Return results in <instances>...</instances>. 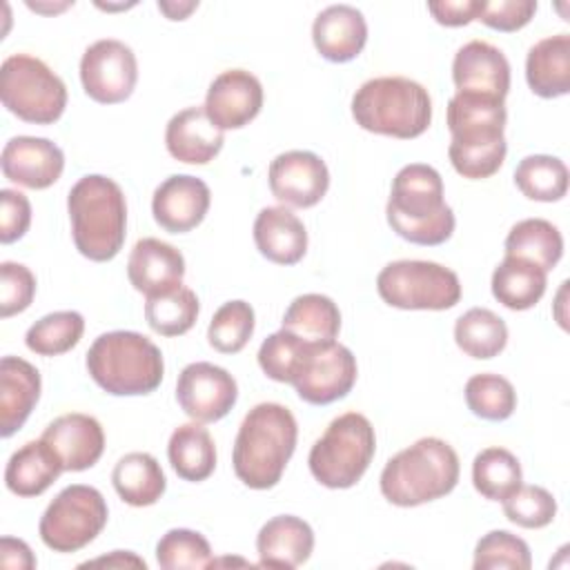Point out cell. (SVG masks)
<instances>
[{"label":"cell","instance_id":"cell-1","mask_svg":"<svg viewBox=\"0 0 570 570\" xmlns=\"http://www.w3.org/2000/svg\"><path fill=\"white\" fill-rule=\"evenodd\" d=\"M385 216L396 236L425 247L445 243L456 225L454 212L443 198V178L425 163H410L399 169Z\"/></svg>","mask_w":570,"mask_h":570},{"label":"cell","instance_id":"cell-2","mask_svg":"<svg viewBox=\"0 0 570 570\" xmlns=\"http://www.w3.org/2000/svg\"><path fill=\"white\" fill-rule=\"evenodd\" d=\"M298 439V425L289 407L281 403L254 405L236 434L232 463L236 476L252 490L274 488L294 450Z\"/></svg>","mask_w":570,"mask_h":570},{"label":"cell","instance_id":"cell-3","mask_svg":"<svg viewBox=\"0 0 570 570\" xmlns=\"http://www.w3.org/2000/svg\"><path fill=\"white\" fill-rule=\"evenodd\" d=\"M76 249L96 263L118 256L127 236V203L120 185L102 174L82 176L67 196Z\"/></svg>","mask_w":570,"mask_h":570},{"label":"cell","instance_id":"cell-4","mask_svg":"<svg viewBox=\"0 0 570 570\" xmlns=\"http://www.w3.org/2000/svg\"><path fill=\"white\" fill-rule=\"evenodd\" d=\"M461 474L454 448L436 436H423L394 454L379 479L381 494L399 508H414L450 494Z\"/></svg>","mask_w":570,"mask_h":570},{"label":"cell","instance_id":"cell-5","mask_svg":"<svg viewBox=\"0 0 570 570\" xmlns=\"http://www.w3.org/2000/svg\"><path fill=\"white\" fill-rule=\"evenodd\" d=\"M85 365L94 383L111 396L151 394L165 374L160 347L131 330L100 334L87 350Z\"/></svg>","mask_w":570,"mask_h":570},{"label":"cell","instance_id":"cell-6","mask_svg":"<svg viewBox=\"0 0 570 570\" xmlns=\"http://www.w3.org/2000/svg\"><path fill=\"white\" fill-rule=\"evenodd\" d=\"M352 118L365 131L410 140L432 122V98L423 85L405 76L365 80L352 96Z\"/></svg>","mask_w":570,"mask_h":570},{"label":"cell","instance_id":"cell-7","mask_svg":"<svg viewBox=\"0 0 570 570\" xmlns=\"http://www.w3.org/2000/svg\"><path fill=\"white\" fill-rule=\"evenodd\" d=\"M376 452V434L361 412L336 416L309 450L312 476L332 490H345L361 481Z\"/></svg>","mask_w":570,"mask_h":570},{"label":"cell","instance_id":"cell-8","mask_svg":"<svg viewBox=\"0 0 570 570\" xmlns=\"http://www.w3.org/2000/svg\"><path fill=\"white\" fill-rule=\"evenodd\" d=\"M0 98L24 122L53 125L67 107V87L40 58L13 53L0 67Z\"/></svg>","mask_w":570,"mask_h":570},{"label":"cell","instance_id":"cell-9","mask_svg":"<svg viewBox=\"0 0 570 570\" xmlns=\"http://www.w3.org/2000/svg\"><path fill=\"white\" fill-rule=\"evenodd\" d=\"M379 296L396 309H450L461 301L456 272L432 261H394L376 276Z\"/></svg>","mask_w":570,"mask_h":570},{"label":"cell","instance_id":"cell-10","mask_svg":"<svg viewBox=\"0 0 570 570\" xmlns=\"http://www.w3.org/2000/svg\"><path fill=\"white\" fill-rule=\"evenodd\" d=\"M107 501L94 485L71 483L60 490L40 517L38 532L53 552H78L107 525Z\"/></svg>","mask_w":570,"mask_h":570},{"label":"cell","instance_id":"cell-11","mask_svg":"<svg viewBox=\"0 0 570 570\" xmlns=\"http://www.w3.org/2000/svg\"><path fill=\"white\" fill-rule=\"evenodd\" d=\"M356 374L358 367L350 347L336 341L307 343L292 385L305 403L330 405L352 392Z\"/></svg>","mask_w":570,"mask_h":570},{"label":"cell","instance_id":"cell-12","mask_svg":"<svg viewBox=\"0 0 570 570\" xmlns=\"http://www.w3.org/2000/svg\"><path fill=\"white\" fill-rule=\"evenodd\" d=\"M138 62L129 45L102 38L89 45L80 58V82L85 94L100 105L125 102L136 87Z\"/></svg>","mask_w":570,"mask_h":570},{"label":"cell","instance_id":"cell-13","mask_svg":"<svg viewBox=\"0 0 570 570\" xmlns=\"http://www.w3.org/2000/svg\"><path fill=\"white\" fill-rule=\"evenodd\" d=\"M236 379L220 365L196 361L185 365L178 374L176 401L180 410L198 423L220 421L236 405Z\"/></svg>","mask_w":570,"mask_h":570},{"label":"cell","instance_id":"cell-14","mask_svg":"<svg viewBox=\"0 0 570 570\" xmlns=\"http://www.w3.org/2000/svg\"><path fill=\"white\" fill-rule=\"evenodd\" d=\"M272 196L287 207L307 209L323 200L330 189L325 160L314 151L292 149L278 154L267 169Z\"/></svg>","mask_w":570,"mask_h":570},{"label":"cell","instance_id":"cell-15","mask_svg":"<svg viewBox=\"0 0 570 570\" xmlns=\"http://www.w3.org/2000/svg\"><path fill=\"white\" fill-rule=\"evenodd\" d=\"M505 100L456 91L448 102V129L454 147H485L505 142Z\"/></svg>","mask_w":570,"mask_h":570},{"label":"cell","instance_id":"cell-16","mask_svg":"<svg viewBox=\"0 0 570 570\" xmlns=\"http://www.w3.org/2000/svg\"><path fill=\"white\" fill-rule=\"evenodd\" d=\"M203 107L218 129H240L261 114L263 85L252 71L227 69L212 80Z\"/></svg>","mask_w":570,"mask_h":570},{"label":"cell","instance_id":"cell-17","mask_svg":"<svg viewBox=\"0 0 570 570\" xmlns=\"http://www.w3.org/2000/svg\"><path fill=\"white\" fill-rule=\"evenodd\" d=\"M212 205V191L205 180L189 174L165 178L151 198L154 220L169 234H185L198 227Z\"/></svg>","mask_w":570,"mask_h":570},{"label":"cell","instance_id":"cell-18","mask_svg":"<svg viewBox=\"0 0 570 570\" xmlns=\"http://www.w3.org/2000/svg\"><path fill=\"white\" fill-rule=\"evenodd\" d=\"M0 167L4 178L16 185L47 189L62 176L65 154L49 138L13 136L2 149Z\"/></svg>","mask_w":570,"mask_h":570},{"label":"cell","instance_id":"cell-19","mask_svg":"<svg viewBox=\"0 0 570 570\" xmlns=\"http://www.w3.org/2000/svg\"><path fill=\"white\" fill-rule=\"evenodd\" d=\"M452 80L456 91L505 100L510 91V62L499 47L485 40H470L454 53Z\"/></svg>","mask_w":570,"mask_h":570},{"label":"cell","instance_id":"cell-20","mask_svg":"<svg viewBox=\"0 0 570 570\" xmlns=\"http://www.w3.org/2000/svg\"><path fill=\"white\" fill-rule=\"evenodd\" d=\"M40 439L58 454L65 472H82L96 465L105 450L102 425L82 412L53 419Z\"/></svg>","mask_w":570,"mask_h":570},{"label":"cell","instance_id":"cell-21","mask_svg":"<svg viewBox=\"0 0 570 570\" xmlns=\"http://www.w3.org/2000/svg\"><path fill=\"white\" fill-rule=\"evenodd\" d=\"M127 276L136 292L149 296L167 294L183 285L185 258L183 254L158 238H140L129 252Z\"/></svg>","mask_w":570,"mask_h":570},{"label":"cell","instance_id":"cell-22","mask_svg":"<svg viewBox=\"0 0 570 570\" xmlns=\"http://www.w3.org/2000/svg\"><path fill=\"white\" fill-rule=\"evenodd\" d=\"M225 136L218 129L205 107H187L174 114L165 129V145L171 158L187 165H207L223 149Z\"/></svg>","mask_w":570,"mask_h":570},{"label":"cell","instance_id":"cell-23","mask_svg":"<svg viewBox=\"0 0 570 570\" xmlns=\"http://www.w3.org/2000/svg\"><path fill=\"white\" fill-rule=\"evenodd\" d=\"M312 40L325 60L350 62L367 42V22L352 4H330L314 18Z\"/></svg>","mask_w":570,"mask_h":570},{"label":"cell","instance_id":"cell-24","mask_svg":"<svg viewBox=\"0 0 570 570\" xmlns=\"http://www.w3.org/2000/svg\"><path fill=\"white\" fill-rule=\"evenodd\" d=\"M314 550V532L307 521L294 514L272 517L256 534L261 568H298Z\"/></svg>","mask_w":570,"mask_h":570},{"label":"cell","instance_id":"cell-25","mask_svg":"<svg viewBox=\"0 0 570 570\" xmlns=\"http://www.w3.org/2000/svg\"><path fill=\"white\" fill-rule=\"evenodd\" d=\"M40 372L20 356H2L0 361V434H16L40 399Z\"/></svg>","mask_w":570,"mask_h":570},{"label":"cell","instance_id":"cell-26","mask_svg":"<svg viewBox=\"0 0 570 570\" xmlns=\"http://www.w3.org/2000/svg\"><path fill=\"white\" fill-rule=\"evenodd\" d=\"M258 252L276 265H296L307 252V229L285 205L263 207L254 220Z\"/></svg>","mask_w":570,"mask_h":570},{"label":"cell","instance_id":"cell-27","mask_svg":"<svg viewBox=\"0 0 570 570\" xmlns=\"http://www.w3.org/2000/svg\"><path fill=\"white\" fill-rule=\"evenodd\" d=\"M525 80L539 98H559L570 91V36L557 33L530 47Z\"/></svg>","mask_w":570,"mask_h":570},{"label":"cell","instance_id":"cell-28","mask_svg":"<svg viewBox=\"0 0 570 570\" xmlns=\"http://www.w3.org/2000/svg\"><path fill=\"white\" fill-rule=\"evenodd\" d=\"M62 463L58 454L42 441H29L22 448H18L4 468V483L7 490L18 497H40L58 476H60Z\"/></svg>","mask_w":570,"mask_h":570},{"label":"cell","instance_id":"cell-29","mask_svg":"<svg viewBox=\"0 0 570 570\" xmlns=\"http://www.w3.org/2000/svg\"><path fill=\"white\" fill-rule=\"evenodd\" d=\"M548 285V272H543L539 265L505 256L492 272V296L508 309L523 312L534 307L541 296L546 294Z\"/></svg>","mask_w":570,"mask_h":570},{"label":"cell","instance_id":"cell-30","mask_svg":"<svg viewBox=\"0 0 570 570\" xmlns=\"http://www.w3.org/2000/svg\"><path fill=\"white\" fill-rule=\"evenodd\" d=\"M111 483L118 497L134 508L154 505L167 490L165 472L149 452H129L120 456L114 465Z\"/></svg>","mask_w":570,"mask_h":570},{"label":"cell","instance_id":"cell-31","mask_svg":"<svg viewBox=\"0 0 570 570\" xmlns=\"http://www.w3.org/2000/svg\"><path fill=\"white\" fill-rule=\"evenodd\" d=\"M167 459L183 481H205L216 468V445L198 421L178 425L167 443Z\"/></svg>","mask_w":570,"mask_h":570},{"label":"cell","instance_id":"cell-32","mask_svg":"<svg viewBox=\"0 0 570 570\" xmlns=\"http://www.w3.org/2000/svg\"><path fill=\"white\" fill-rule=\"evenodd\" d=\"M503 247L505 256L530 261L543 272H550L563 256V236L546 218H525L512 225Z\"/></svg>","mask_w":570,"mask_h":570},{"label":"cell","instance_id":"cell-33","mask_svg":"<svg viewBox=\"0 0 570 570\" xmlns=\"http://www.w3.org/2000/svg\"><path fill=\"white\" fill-rule=\"evenodd\" d=\"M283 330L307 343L334 341L341 330L338 305L325 294H301L287 305Z\"/></svg>","mask_w":570,"mask_h":570},{"label":"cell","instance_id":"cell-34","mask_svg":"<svg viewBox=\"0 0 570 570\" xmlns=\"http://www.w3.org/2000/svg\"><path fill=\"white\" fill-rule=\"evenodd\" d=\"M454 341L459 350L472 358H494L508 343V325L492 309L472 307L456 318Z\"/></svg>","mask_w":570,"mask_h":570},{"label":"cell","instance_id":"cell-35","mask_svg":"<svg viewBox=\"0 0 570 570\" xmlns=\"http://www.w3.org/2000/svg\"><path fill=\"white\" fill-rule=\"evenodd\" d=\"M514 185L530 200L557 203L568 191V167L557 156L532 154L519 160Z\"/></svg>","mask_w":570,"mask_h":570},{"label":"cell","instance_id":"cell-36","mask_svg":"<svg viewBox=\"0 0 570 570\" xmlns=\"http://www.w3.org/2000/svg\"><path fill=\"white\" fill-rule=\"evenodd\" d=\"M521 463L505 448H485L472 461L474 490L490 501H503L521 485Z\"/></svg>","mask_w":570,"mask_h":570},{"label":"cell","instance_id":"cell-37","mask_svg":"<svg viewBox=\"0 0 570 570\" xmlns=\"http://www.w3.org/2000/svg\"><path fill=\"white\" fill-rule=\"evenodd\" d=\"M198 312V296L185 285L160 296H149L145 303V321L160 336L187 334L194 327Z\"/></svg>","mask_w":570,"mask_h":570},{"label":"cell","instance_id":"cell-38","mask_svg":"<svg viewBox=\"0 0 570 570\" xmlns=\"http://www.w3.org/2000/svg\"><path fill=\"white\" fill-rule=\"evenodd\" d=\"M85 318L76 309H60L38 318L24 334V343L38 356H60L78 345Z\"/></svg>","mask_w":570,"mask_h":570},{"label":"cell","instance_id":"cell-39","mask_svg":"<svg viewBox=\"0 0 570 570\" xmlns=\"http://www.w3.org/2000/svg\"><path fill=\"white\" fill-rule=\"evenodd\" d=\"M465 403L479 419L505 421L517 410V392L505 376L481 372L468 379Z\"/></svg>","mask_w":570,"mask_h":570},{"label":"cell","instance_id":"cell-40","mask_svg":"<svg viewBox=\"0 0 570 570\" xmlns=\"http://www.w3.org/2000/svg\"><path fill=\"white\" fill-rule=\"evenodd\" d=\"M156 561L163 570H198L214 566L209 541L187 528L167 530L156 543Z\"/></svg>","mask_w":570,"mask_h":570},{"label":"cell","instance_id":"cell-41","mask_svg":"<svg viewBox=\"0 0 570 570\" xmlns=\"http://www.w3.org/2000/svg\"><path fill=\"white\" fill-rule=\"evenodd\" d=\"M254 334V309L245 301L223 303L207 327L209 345L220 354L240 352Z\"/></svg>","mask_w":570,"mask_h":570},{"label":"cell","instance_id":"cell-42","mask_svg":"<svg viewBox=\"0 0 570 570\" xmlns=\"http://www.w3.org/2000/svg\"><path fill=\"white\" fill-rule=\"evenodd\" d=\"M530 566L532 554L528 543L508 530H492L476 541L472 561L474 570H528Z\"/></svg>","mask_w":570,"mask_h":570},{"label":"cell","instance_id":"cell-43","mask_svg":"<svg viewBox=\"0 0 570 570\" xmlns=\"http://www.w3.org/2000/svg\"><path fill=\"white\" fill-rule=\"evenodd\" d=\"M503 514L510 523L528 530L546 528L557 517V499L541 485H519L503 501Z\"/></svg>","mask_w":570,"mask_h":570},{"label":"cell","instance_id":"cell-44","mask_svg":"<svg viewBox=\"0 0 570 570\" xmlns=\"http://www.w3.org/2000/svg\"><path fill=\"white\" fill-rule=\"evenodd\" d=\"M307 341L294 336L287 330H278L274 334H269L261 347H258V365L263 370L265 376H269L272 381L278 383H289L294 381L301 358L305 354Z\"/></svg>","mask_w":570,"mask_h":570},{"label":"cell","instance_id":"cell-45","mask_svg":"<svg viewBox=\"0 0 570 570\" xmlns=\"http://www.w3.org/2000/svg\"><path fill=\"white\" fill-rule=\"evenodd\" d=\"M36 296V276L33 272L13 261L0 265V316L9 318L24 312Z\"/></svg>","mask_w":570,"mask_h":570},{"label":"cell","instance_id":"cell-46","mask_svg":"<svg viewBox=\"0 0 570 570\" xmlns=\"http://www.w3.org/2000/svg\"><path fill=\"white\" fill-rule=\"evenodd\" d=\"M537 11L534 0H479L476 20L485 27L512 33L523 29Z\"/></svg>","mask_w":570,"mask_h":570},{"label":"cell","instance_id":"cell-47","mask_svg":"<svg viewBox=\"0 0 570 570\" xmlns=\"http://www.w3.org/2000/svg\"><path fill=\"white\" fill-rule=\"evenodd\" d=\"M31 225V203L22 191L0 189V243L9 245L27 234Z\"/></svg>","mask_w":570,"mask_h":570},{"label":"cell","instance_id":"cell-48","mask_svg":"<svg viewBox=\"0 0 570 570\" xmlns=\"http://www.w3.org/2000/svg\"><path fill=\"white\" fill-rule=\"evenodd\" d=\"M428 11L443 27H465L476 20L479 0H439L428 2Z\"/></svg>","mask_w":570,"mask_h":570},{"label":"cell","instance_id":"cell-49","mask_svg":"<svg viewBox=\"0 0 570 570\" xmlns=\"http://www.w3.org/2000/svg\"><path fill=\"white\" fill-rule=\"evenodd\" d=\"M0 563L4 568L31 570V568H36V557L31 554V548L22 539L2 537V541H0Z\"/></svg>","mask_w":570,"mask_h":570},{"label":"cell","instance_id":"cell-50","mask_svg":"<svg viewBox=\"0 0 570 570\" xmlns=\"http://www.w3.org/2000/svg\"><path fill=\"white\" fill-rule=\"evenodd\" d=\"M80 566H107V568H127V566H136V568H147V563L136 557L134 552H122V550H114L109 557H100V559H94V561H87V563H80Z\"/></svg>","mask_w":570,"mask_h":570},{"label":"cell","instance_id":"cell-51","mask_svg":"<svg viewBox=\"0 0 570 570\" xmlns=\"http://www.w3.org/2000/svg\"><path fill=\"white\" fill-rule=\"evenodd\" d=\"M198 7V2H158V9L169 18V20H185L194 9Z\"/></svg>","mask_w":570,"mask_h":570}]
</instances>
